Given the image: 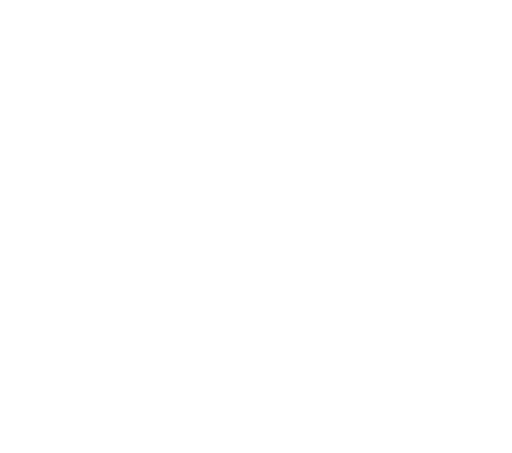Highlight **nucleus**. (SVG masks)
Instances as JSON below:
<instances>
[]
</instances>
